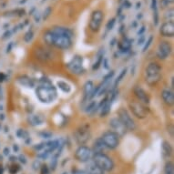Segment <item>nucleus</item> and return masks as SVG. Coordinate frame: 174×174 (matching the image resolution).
Segmentation results:
<instances>
[{"label": "nucleus", "instance_id": "nucleus-39", "mask_svg": "<svg viewBox=\"0 0 174 174\" xmlns=\"http://www.w3.org/2000/svg\"><path fill=\"white\" fill-rule=\"evenodd\" d=\"M4 154H5V155H8V154H9V149H8V148H5V150H4Z\"/></svg>", "mask_w": 174, "mask_h": 174}, {"label": "nucleus", "instance_id": "nucleus-12", "mask_svg": "<svg viewBox=\"0 0 174 174\" xmlns=\"http://www.w3.org/2000/svg\"><path fill=\"white\" fill-rule=\"evenodd\" d=\"M171 47L167 41H161L157 48V57L159 59H166L171 55Z\"/></svg>", "mask_w": 174, "mask_h": 174}, {"label": "nucleus", "instance_id": "nucleus-25", "mask_svg": "<svg viewBox=\"0 0 174 174\" xmlns=\"http://www.w3.org/2000/svg\"><path fill=\"white\" fill-rule=\"evenodd\" d=\"M57 85H58V88L59 89H61L64 93H69L70 91H71V87L70 85L67 83V82L65 81H61V80H59L57 82Z\"/></svg>", "mask_w": 174, "mask_h": 174}, {"label": "nucleus", "instance_id": "nucleus-3", "mask_svg": "<svg viewBox=\"0 0 174 174\" xmlns=\"http://www.w3.org/2000/svg\"><path fill=\"white\" fill-rule=\"evenodd\" d=\"M161 79V67L156 62L150 63L145 69V81L150 86H155Z\"/></svg>", "mask_w": 174, "mask_h": 174}, {"label": "nucleus", "instance_id": "nucleus-43", "mask_svg": "<svg viewBox=\"0 0 174 174\" xmlns=\"http://www.w3.org/2000/svg\"><path fill=\"white\" fill-rule=\"evenodd\" d=\"M64 174H65V173H64Z\"/></svg>", "mask_w": 174, "mask_h": 174}, {"label": "nucleus", "instance_id": "nucleus-22", "mask_svg": "<svg viewBox=\"0 0 174 174\" xmlns=\"http://www.w3.org/2000/svg\"><path fill=\"white\" fill-rule=\"evenodd\" d=\"M28 122L32 126H38L44 122L43 118L39 115H30L28 117Z\"/></svg>", "mask_w": 174, "mask_h": 174}, {"label": "nucleus", "instance_id": "nucleus-1", "mask_svg": "<svg viewBox=\"0 0 174 174\" xmlns=\"http://www.w3.org/2000/svg\"><path fill=\"white\" fill-rule=\"evenodd\" d=\"M40 83V86H38L36 89V95L38 99L43 103L53 102L58 97L57 89L47 79H41Z\"/></svg>", "mask_w": 174, "mask_h": 174}, {"label": "nucleus", "instance_id": "nucleus-38", "mask_svg": "<svg viewBox=\"0 0 174 174\" xmlns=\"http://www.w3.org/2000/svg\"><path fill=\"white\" fill-rule=\"evenodd\" d=\"M170 127H171V129H170V130H168V131L171 132V138H173V126L170 125Z\"/></svg>", "mask_w": 174, "mask_h": 174}, {"label": "nucleus", "instance_id": "nucleus-6", "mask_svg": "<svg viewBox=\"0 0 174 174\" xmlns=\"http://www.w3.org/2000/svg\"><path fill=\"white\" fill-rule=\"evenodd\" d=\"M90 137L91 134L89 131V127L88 125H83L79 127L74 132V138L79 145H84L85 143L88 142Z\"/></svg>", "mask_w": 174, "mask_h": 174}, {"label": "nucleus", "instance_id": "nucleus-36", "mask_svg": "<svg viewBox=\"0 0 174 174\" xmlns=\"http://www.w3.org/2000/svg\"><path fill=\"white\" fill-rule=\"evenodd\" d=\"M39 166H40V162L38 161H36L34 162V164H33V168L35 169V170H36V169H38Z\"/></svg>", "mask_w": 174, "mask_h": 174}, {"label": "nucleus", "instance_id": "nucleus-31", "mask_svg": "<svg viewBox=\"0 0 174 174\" xmlns=\"http://www.w3.org/2000/svg\"><path fill=\"white\" fill-rule=\"evenodd\" d=\"M39 135L41 136V138L43 139H49L50 137L52 136L51 132H48V131H43V132H40Z\"/></svg>", "mask_w": 174, "mask_h": 174}, {"label": "nucleus", "instance_id": "nucleus-30", "mask_svg": "<svg viewBox=\"0 0 174 174\" xmlns=\"http://www.w3.org/2000/svg\"><path fill=\"white\" fill-rule=\"evenodd\" d=\"M32 38H33V32H32V31H28V32H27V33L26 34L24 39H25V41H26V43H29L30 41L32 40Z\"/></svg>", "mask_w": 174, "mask_h": 174}, {"label": "nucleus", "instance_id": "nucleus-33", "mask_svg": "<svg viewBox=\"0 0 174 174\" xmlns=\"http://www.w3.org/2000/svg\"><path fill=\"white\" fill-rule=\"evenodd\" d=\"M49 172V170H48V166H42V168H41V174H48Z\"/></svg>", "mask_w": 174, "mask_h": 174}, {"label": "nucleus", "instance_id": "nucleus-35", "mask_svg": "<svg viewBox=\"0 0 174 174\" xmlns=\"http://www.w3.org/2000/svg\"><path fill=\"white\" fill-rule=\"evenodd\" d=\"M19 161L23 163V164H26V159L24 155H20L19 156Z\"/></svg>", "mask_w": 174, "mask_h": 174}, {"label": "nucleus", "instance_id": "nucleus-7", "mask_svg": "<svg viewBox=\"0 0 174 174\" xmlns=\"http://www.w3.org/2000/svg\"><path fill=\"white\" fill-rule=\"evenodd\" d=\"M92 150L87 146H79L75 152V158L80 162H88L93 157Z\"/></svg>", "mask_w": 174, "mask_h": 174}, {"label": "nucleus", "instance_id": "nucleus-4", "mask_svg": "<svg viewBox=\"0 0 174 174\" xmlns=\"http://www.w3.org/2000/svg\"><path fill=\"white\" fill-rule=\"evenodd\" d=\"M93 162L104 171H110L114 169V162L110 157L105 153H95L93 154Z\"/></svg>", "mask_w": 174, "mask_h": 174}, {"label": "nucleus", "instance_id": "nucleus-23", "mask_svg": "<svg viewBox=\"0 0 174 174\" xmlns=\"http://www.w3.org/2000/svg\"><path fill=\"white\" fill-rule=\"evenodd\" d=\"M52 32H54L57 35L65 36H67V38H71L72 36V32L69 29L65 28V27H56V28H54L52 30Z\"/></svg>", "mask_w": 174, "mask_h": 174}, {"label": "nucleus", "instance_id": "nucleus-8", "mask_svg": "<svg viewBox=\"0 0 174 174\" xmlns=\"http://www.w3.org/2000/svg\"><path fill=\"white\" fill-rule=\"evenodd\" d=\"M118 120L122 122V124L126 127L127 130H136L135 121L132 120V118L130 117L129 112L127 111V109H120V110L118 111Z\"/></svg>", "mask_w": 174, "mask_h": 174}, {"label": "nucleus", "instance_id": "nucleus-40", "mask_svg": "<svg viewBox=\"0 0 174 174\" xmlns=\"http://www.w3.org/2000/svg\"><path fill=\"white\" fill-rule=\"evenodd\" d=\"M3 97V89L1 88V86H0V99H2Z\"/></svg>", "mask_w": 174, "mask_h": 174}, {"label": "nucleus", "instance_id": "nucleus-11", "mask_svg": "<svg viewBox=\"0 0 174 174\" xmlns=\"http://www.w3.org/2000/svg\"><path fill=\"white\" fill-rule=\"evenodd\" d=\"M103 20V14L101 11L99 10H96L92 13L91 15V18H90V22H89V27L90 29L97 32L99 31L100 26H101V23Z\"/></svg>", "mask_w": 174, "mask_h": 174}, {"label": "nucleus", "instance_id": "nucleus-19", "mask_svg": "<svg viewBox=\"0 0 174 174\" xmlns=\"http://www.w3.org/2000/svg\"><path fill=\"white\" fill-rule=\"evenodd\" d=\"M86 172L88 174H104V171H102L99 167H98L93 161L89 162L87 165Z\"/></svg>", "mask_w": 174, "mask_h": 174}, {"label": "nucleus", "instance_id": "nucleus-26", "mask_svg": "<svg viewBox=\"0 0 174 174\" xmlns=\"http://www.w3.org/2000/svg\"><path fill=\"white\" fill-rule=\"evenodd\" d=\"M165 174H174V164L172 161H168L164 168Z\"/></svg>", "mask_w": 174, "mask_h": 174}, {"label": "nucleus", "instance_id": "nucleus-42", "mask_svg": "<svg viewBox=\"0 0 174 174\" xmlns=\"http://www.w3.org/2000/svg\"><path fill=\"white\" fill-rule=\"evenodd\" d=\"M4 118H5V117H4V114H0V120H4Z\"/></svg>", "mask_w": 174, "mask_h": 174}, {"label": "nucleus", "instance_id": "nucleus-5", "mask_svg": "<svg viewBox=\"0 0 174 174\" xmlns=\"http://www.w3.org/2000/svg\"><path fill=\"white\" fill-rule=\"evenodd\" d=\"M103 143L107 147V149H116L120 144V136L114 131H106L104 132L101 138Z\"/></svg>", "mask_w": 174, "mask_h": 174}, {"label": "nucleus", "instance_id": "nucleus-28", "mask_svg": "<svg viewBox=\"0 0 174 174\" xmlns=\"http://www.w3.org/2000/svg\"><path fill=\"white\" fill-rule=\"evenodd\" d=\"M17 136L18 137V138H20V139H29V135L28 133L24 130H18L17 131Z\"/></svg>", "mask_w": 174, "mask_h": 174}, {"label": "nucleus", "instance_id": "nucleus-41", "mask_svg": "<svg viewBox=\"0 0 174 174\" xmlns=\"http://www.w3.org/2000/svg\"><path fill=\"white\" fill-rule=\"evenodd\" d=\"M4 173V169H3V166L0 165V174H3Z\"/></svg>", "mask_w": 174, "mask_h": 174}, {"label": "nucleus", "instance_id": "nucleus-14", "mask_svg": "<svg viewBox=\"0 0 174 174\" xmlns=\"http://www.w3.org/2000/svg\"><path fill=\"white\" fill-rule=\"evenodd\" d=\"M134 94L135 96L137 97V99H138L140 100V103H142L144 105H148L150 104V97L148 93L146 92V91L140 88V87L139 86H136L134 88Z\"/></svg>", "mask_w": 174, "mask_h": 174}, {"label": "nucleus", "instance_id": "nucleus-15", "mask_svg": "<svg viewBox=\"0 0 174 174\" xmlns=\"http://www.w3.org/2000/svg\"><path fill=\"white\" fill-rule=\"evenodd\" d=\"M161 34L163 36L172 38L173 35H174V26H173L172 21L164 23L161 27Z\"/></svg>", "mask_w": 174, "mask_h": 174}, {"label": "nucleus", "instance_id": "nucleus-16", "mask_svg": "<svg viewBox=\"0 0 174 174\" xmlns=\"http://www.w3.org/2000/svg\"><path fill=\"white\" fill-rule=\"evenodd\" d=\"M94 84L92 81H87L84 85V101L94 98Z\"/></svg>", "mask_w": 174, "mask_h": 174}, {"label": "nucleus", "instance_id": "nucleus-27", "mask_svg": "<svg viewBox=\"0 0 174 174\" xmlns=\"http://www.w3.org/2000/svg\"><path fill=\"white\" fill-rule=\"evenodd\" d=\"M102 60H103V54L101 52H99L98 53V56H97V61H96L94 63L93 65V69H97V68H99V67L100 66V64L102 63Z\"/></svg>", "mask_w": 174, "mask_h": 174}, {"label": "nucleus", "instance_id": "nucleus-17", "mask_svg": "<svg viewBox=\"0 0 174 174\" xmlns=\"http://www.w3.org/2000/svg\"><path fill=\"white\" fill-rule=\"evenodd\" d=\"M35 55H36V58H38L42 61H47L52 58L51 53H50L48 49H44V48L36 49L35 51Z\"/></svg>", "mask_w": 174, "mask_h": 174}, {"label": "nucleus", "instance_id": "nucleus-13", "mask_svg": "<svg viewBox=\"0 0 174 174\" xmlns=\"http://www.w3.org/2000/svg\"><path fill=\"white\" fill-rule=\"evenodd\" d=\"M109 126L111 127V129L113 130H115L114 132L118 136H124L127 132L126 127L122 124V122L118 120V118H112L110 120H109Z\"/></svg>", "mask_w": 174, "mask_h": 174}, {"label": "nucleus", "instance_id": "nucleus-34", "mask_svg": "<svg viewBox=\"0 0 174 174\" xmlns=\"http://www.w3.org/2000/svg\"><path fill=\"white\" fill-rule=\"evenodd\" d=\"M152 38H150L149 39V41H148V42H147V44H145V46H144V48H143V50H142V51H143V52H145V51H146V50H147V49H148V48H149V46L150 45V43H152Z\"/></svg>", "mask_w": 174, "mask_h": 174}, {"label": "nucleus", "instance_id": "nucleus-24", "mask_svg": "<svg viewBox=\"0 0 174 174\" xmlns=\"http://www.w3.org/2000/svg\"><path fill=\"white\" fill-rule=\"evenodd\" d=\"M162 153L164 157H170L172 154V147L168 141H163L162 143Z\"/></svg>", "mask_w": 174, "mask_h": 174}, {"label": "nucleus", "instance_id": "nucleus-20", "mask_svg": "<svg viewBox=\"0 0 174 174\" xmlns=\"http://www.w3.org/2000/svg\"><path fill=\"white\" fill-rule=\"evenodd\" d=\"M106 149H107V147H106V146H105V144L103 143L102 140L99 138V139H98V140L94 142L92 152H93L94 154H95V153H103Z\"/></svg>", "mask_w": 174, "mask_h": 174}, {"label": "nucleus", "instance_id": "nucleus-32", "mask_svg": "<svg viewBox=\"0 0 174 174\" xmlns=\"http://www.w3.org/2000/svg\"><path fill=\"white\" fill-rule=\"evenodd\" d=\"M18 170H19V168H18V166H12L11 168H10V170H9V171H10V173L11 174H16L17 171H18Z\"/></svg>", "mask_w": 174, "mask_h": 174}, {"label": "nucleus", "instance_id": "nucleus-37", "mask_svg": "<svg viewBox=\"0 0 174 174\" xmlns=\"http://www.w3.org/2000/svg\"><path fill=\"white\" fill-rule=\"evenodd\" d=\"M13 150H14V152H17L18 150H19V147H18V145H17V144H15V145H14Z\"/></svg>", "mask_w": 174, "mask_h": 174}, {"label": "nucleus", "instance_id": "nucleus-18", "mask_svg": "<svg viewBox=\"0 0 174 174\" xmlns=\"http://www.w3.org/2000/svg\"><path fill=\"white\" fill-rule=\"evenodd\" d=\"M161 98L163 101L169 106H172L174 104V95L173 91L170 89H163L161 92Z\"/></svg>", "mask_w": 174, "mask_h": 174}, {"label": "nucleus", "instance_id": "nucleus-9", "mask_svg": "<svg viewBox=\"0 0 174 174\" xmlns=\"http://www.w3.org/2000/svg\"><path fill=\"white\" fill-rule=\"evenodd\" d=\"M67 67L73 74L80 75L84 72L83 67V58L80 56H75L73 57L71 61L67 64Z\"/></svg>", "mask_w": 174, "mask_h": 174}, {"label": "nucleus", "instance_id": "nucleus-29", "mask_svg": "<svg viewBox=\"0 0 174 174\" xmlns=\"http://www.w3.org/2000/svg\"><path fill=\"white\" fill-rule=\"evenodd\" d=\"M126 74H127V68H124V69H123V70L120 72V76H118V77L116 79V81H115V86H116L117 84L120 83V82L122 80L123 77L126 76Z\"/></svg>", "mask_w": 174, "mask_h": 174}, {"label": "nucleus", "instance_id": "nucleus-2", "mask_svg": "<svg viewBox=\"0 0 174 174\" xmlns=\"http://www.w3.org/2000/svg\"><path fill=\"white\" fill-rule=\"evenodd\" d=\"M46 43L60 49H68L71 47V39L65 36H59L52 31H48L44 34Z\"/></svg>", "mask_w": 174, "mask_h": 174}, {"label": "nucleus", "instance_id": "nucleus-21", "mask_svg": "<svg viewBox=\"0 0 174 174\" xmlns=\"http://www.w3.org/2000/svg\"><path fill=\"white\" fill-rule=\"evenodd\" d=\"M18 82L22 85V86H25L26 88H33L35 86V82L32 80L30 77H26V76H22L18 79Z\"/></svg>", "mask_w": 174, "mask_h": 174}, {"label": "nucleus", "instance_id": "nucleus-10", "mask_svg": "<svg viewBox=\"0 0 174 174\" xmlns=\"http://www.w3.org/2000/svg\"><path fill=\"white\" fill-rule=\"evenodd\" d=\"M129 106L134 115L139 118H144L148 115V109L145 105L138 101H130Z\"/></svg>", "mask_w": 174, "mask_h": 174}]
</instances>
